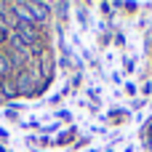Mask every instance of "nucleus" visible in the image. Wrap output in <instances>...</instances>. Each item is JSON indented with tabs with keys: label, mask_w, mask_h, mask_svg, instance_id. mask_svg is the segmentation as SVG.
<instances>
[{
	"label": "nucleus",
	"mask_w": 152,
	"mask_h": 152,
	"mask_svg": "<svg viewBox=\"0 0 152 152\" xmlns=\"http://www.w3.org/2000/svg\"><path fill=\"white\" fill-rule=\"evenodd\" d=\"M16 40H21L24 45H35V43L40 40V32H37L35 24H29V21H19V24H16Z\"/></svg>",
	"instance_id": "1"
},
{
	"label": "nucleus",
	"mask_w": 152,
	"mask_h": 152,
	"mask_svg": "<svg viewBox=\"0 0 152 152\" xmlns=\"http://www.w3.org/2000/svg\"><path fill=\"white\" fill-rule=\"evenodd\" d=\"M29 53H32V48L13 37V48H11V53H8V61H11V64H16V61H27Z\"/></svg>",
	"instance_id": "2"
},
{
	"label": "nucleus",
	"mask_w": 152,
	"mask_h": 152,
	"mask_svg": "<svg viewBox=\"0 0 152 152\" xmlns=\"http://www.w3.org/2000/svg\"><path fill=\"white\" fill-rule=\"evenodd\" d=\"M16 86H19V94H32L35 91V75H19Z\"/></svg>",
	"instance_id": "3"
},
{
	"label": "nucleus",
	"mask_w": 152,
	"mask_h": 152,
	"mask_svg": "<svg viewBox=\"0 0 152 152\" xmlns=\"http://www.w3.org/2000/svg\"><path fill=\"white\" fill-rule=\"evenodd\" d=\"M0 91H3V96H8V99H13L16 94H19V86L11 80V77H3L0 80Z\"/></svg>",
	"instance_id": "4"
},
{
	"label": "nucleus",
	"mask_w": 152,
	"mask_h": 152,
	"mask_svg": "<svg viewBox=\"0 0 152 152\" xmlns=\"http://www.w3.org/2000/svg\"><path fill=\"white\" fill-rule=\"evenodd\" d=\"M8 67H11L8 56H0V75H5V72H8Z\"/></svg>",
	"instance_id": "5"
},
{
	"label": "nucleus",
	"mask_w": 152,
	"mask_h": 152,
	"mask_svg": "<svg viewBox=\"0 0 152 152\" xmlns=\"http://www.w3.org/2000/svg\"><path fill=\"white\" fill-rule=\"evenodd\" d=\"M5 37H8V29H5V27H3V24H0V45H3V43H5Z\"/></svg>",
	"instance_id": "6"
}]
</instances>
